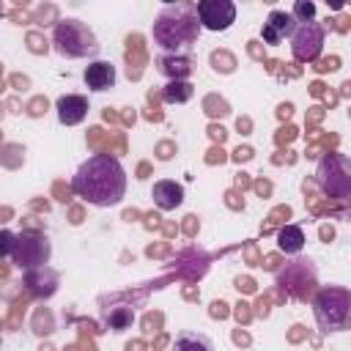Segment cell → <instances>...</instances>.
Returning <instances> with one entry per match:
<instances>
[{
	"instance_id": "1",
	"label": "cell",
	"mask_w": 351,
	"mask_h": 351,
	"mask_svg": "<svg viewBox=\"0 0 351 351\" xmlns=\"http://www.w3.org/2000/svg\"><path fill=\"white\" fill-rule=\"evenodd\" d=\"M71 189L90 206L110 208L118 206L126 195V170L112 154H93L88 156L77 173L71 176Z\"/></svg>"
},
{
	"instance_id": "2",
	"label": "cell",
	"mask_w": 351,
	"mask_h": 351,
	"mask_svg": "<svg viewBox=\"0 0 351 351\" xmlns=\"http://www.w3.org/2000/svg\"><path fill=\"white\" fill-rule=\"evenodd\" d=\"M197 33H200V22L195 14V3L165 5L151 27L154 44H159L165 55H181V49H189L197 41Z\"/></svg>"
},
{
	"instance_id": "3",
	"label": "cell",
	"mask_w": 351,
	"mask_h": 351,
	"mask_svg": "<svg viewBox=\"0 0 351 351\" xmlns=\"http://www.w3.org/2000/svg\"><path fill=\"white\" fill-rule=\"evenodd\" d=\"M313 315L321 332H343L351 321V291L343 285H326L313 299Z\"/></svg>"
},
{
	"instance_id": "4",
	"label": "cell",
	"mask_w": 351,
	"mask_h": 351,
	"mask_svg": "<svg viewBox=\"0 0 351 351\" xmlns=\"http://www.w3.org/2000/svg\"><path fill=\"white\" fill-rule=\"evenodd\" d=\"M52 47L58 55L77 60V58H93L99 52V38L96 33L80 22V19H60L52 30Z\"/></svg>"
},
{
	"instance_id": "5",
	"label": "cell",
	"mask_w": 351,
	"mask_h": 351,
	"mask_svg": "<svg viewBox=\"0 0 351 351\" xmlns=\"http://www.w3.org/2000/svg\"><path fill=\"white\" fill-rule=\"evenodd\" d=\"M315 181L329 197H348L351 195V162L346 154H326L315 167Z\"/></svg>"
},
{
	"instance_id": "6",
	"label": "cell",
	"mask_w": 351,
	"mask_h": 351,
	"mask_svg": "<svg viewBox=\"0 0 351 351\" xmlns=\"http://www.w3.org/2000/svg\"><path fill=\"white\" fill-rule=\"evenodd\" d=\"M49 255H52V244L44 233H38V230L16 233V244H14V252H11V261H14L16 269L27 271L33 266H44V263H49Z\"/></svg>"
},
{
	"instance_id": "7",
	"label": "cell",
	"mask_w": 351,
	"mask_h": 351,
	"mask_svg": "<svg viewBox=\"0 0 351 351\" xmlns=\"http://www.w3.org/2000/svg\"><path fill=\"white\" fill-rule=\"evenodd\" d=\"M324 41H326V30L318 22H296L293 33H291V52L299 63H313L321 52H324Z\"/></svg>"
},
{
	"instance_id": "8",
	"label": "cell",
	"mask_w": 351,
	"mask_h": 351,
	"mask_svg": "<svg viewBox=\"0 0 351 351\" xmlns=\"http://www.w3.org/2000/svg\"><path fill=\"white\" fill-rule=\"evenodd\" d=\"M315 280H318L315 266H313V261H304V258L291 261V263L277 274V285H280L288 296H293V299H304V296L310 293V288L315 285Z\"/></svg>"
},
{
	"instance_id": "9",
	"label": "cell",
	"mask_w": 351,
	"mask_h": 351,
	"mask_svg": "<svg viewBox=\"0 0 351 351\" xmlns=\"http://www.w3.org/2000/svg\"><path fill=\"white\" fill-rule=\"evenodd\" d=\"M195 14H197L200 27H206L211 33H222L236 22V3H230V0H197Z\"/></svg>"
},
{
	"instance_id": "10",
	"label": "cell",
	"mask_w": 351,
	"mask_h": 351,
	"mask_svg": "<svg viewBox=\"0 0 351 351\" xmlns=\"http://www.w3.org/2000/svg\"><path fill=\"white\" fill-rule=\"evenodd\" d=\"M22 285L36 296V299H49L58 291V271L52 266H33L22 271Z\"/></svg>"
},
{
	"instance_id": "11",
	"label": "cell",
	"mask_w": 351,
	"mask_h": 351,
	"mask_svg": "<svg viewBox=\"0 0 351 351\" xmlns=\"http://www.w3.org/2000/svg\"><path fill=\"white\" fill-rule=\"evenodd\" d=\"M88 99L85 96H80V93H63V96H58V101H55V112H58V121L63 123V126H77V123H82L85 118H88Z\"/></svg>"
},
{
	"instance_id": "12",
	"label": "cell",
	"mask_w": 351,
	"mask_h": 351,
	"mask_svg": "<svg viewBox=\"0 0 351 351\" xmlns=\"http://www.w3.org/2000/svg\"><path fill=\"white\" fill-rule=\"evenodd\" d=\"M293 27H296V19L291 16V11H280V8H274V11L266 16L263 27H261V38H263L266 44L274 47V44H280L285 36L291 38Z\"/></svg>"
},
{
	"instance_id": "13",
	"label": "cell",
	"mask_w": 351,
	"mask_h": 351,
	"mask_svg": "<svg viewBox=\"0 0 351 351\" xmlns=\"http://www.w3.org/2000/svg\"><path fill=\"white\" fill-rule=\"evenodd\" d=\"M82 80H85V85H88L90 90L104 93V90L115 88L118 71H115V66H112L110 60H90V63L85 66V71H82Z\"/></svg>"
},
{
	"instance_id": "14",
	"label": "cell",
	"mask_w": 351,
	"mask_h": 351,
	"mask_svg": "<svg viewBox=\"0 0 351 351\" xmlns=\"http://www.w3.org/2000/svg\"><path fill=\"white\" fill-rule=\"evenodd\" d=\"M151 197H154L159 211H173V208H178L184 203V186L170 181V178H162V181H156L151 186Z\"/></svg>"
},
{
	"instance_id": "15",
	"label": "cell",
	"mask_w": 351,
	"mask_h": 351,
	"mask_svg": "<svg viewBox=\"0 0 351 351\" xmlns=\"http://www.w3.org/2000/svg\"><path fill=\"white\" fill-rule=\"evenodd\" d=\"M156 69H159V74H165L167 77V82L170 80H186L189 74H192V60L181 52V55H159L156 58Z\"/></svg>"
},
{
	"instance_id": "16",
	"label": "cell",
	"mask_w": 351,
	"mask_h": 351,
	"mask_svg": "<svg viewBox=\"0 0 351 351\" xmlns=\"http://www.w3.org/2000/svg\"><path fill=\"white\" fill-rule=\"evenodd\" d=\"M277 247H280L285 255L302 252V247H304V230H302L299 225H285V228L277 233Z\"/></svg>"
},
{
	"instance_id": "17",
	"label": "cell",
	"mask_w": 351,
	"mask_h": 351,
	"mask_svg": "<svg viewBox=\"0 0 351 351\" xmlns=\"http://www.w3.org/2000/svg\"><path fill=\"white\" fill-rule=\"evenodd\" d=\"M195 96V85L189 80H170L165 88H162V99L167 104H184Z\"/></svg>"
},
{
	"instance_id": "18",
	"label": "cell",
	"mask_w": 351,
	"mask_h": 351,
	"mask_svg": "<svg viewBox=\"0 0 351 351\" xmlns=\"http://www.w3.org/2000/svg\"><path fill=\"white\" fill-rule=\"evenodd\" d=\"M170 351H214V346L203 332H181Z\"/></svg>"
},
{
	"instance_id": "19",
	"label": "cell",
	"mask_w": 351,
	"mask_h": 351,
	"mask_svg": "<svg viewBox=\"0 0 351 351\" xmlns=\"http://www.w3.org/2000/svg\"><path fill=\"white\" fill-rule=\"evenodd\" d=\"M132 321H134V310H132V307H110V310L104 313V326L112 329V332L129 329Z\"/></svg>"
},
{
	"instance_id": "20",
	"label": "cell",
	"mask_w": 351,
	"mask_h": 351,
	"mask_svg": "<svg viewBox=\"0 0 351 351\" xmlns=\"http://www.w3.org/2000/svg\"><path fill=\"white\" fill-rule=\"evenodd\" d=\"M291 16H293L296 22H313V16H315V3H310V0H296Z\"/></svg>"
},
{
	"instance_id": "21",
	"label": "cell",
	"mask_w": 351,
	"mask_h": 351,
	"mask_svg": "<svg viewBox=\"0 0 351 351\" xmlns=\"http://www.w3.org/2000/svg\"><path fill=\"white\" fill-rule=\"evenodd\" d=\"M14 244H16V233L8 230V228H0V261L3 258H11Z\"/></svg>"
}]
</instances>
